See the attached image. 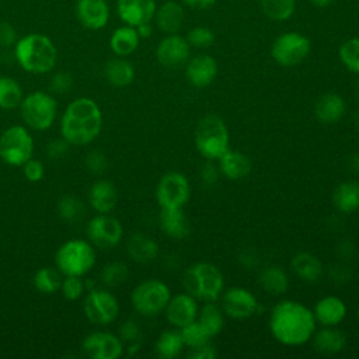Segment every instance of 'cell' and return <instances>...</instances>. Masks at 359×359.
Segmentation results:
<instances>
[{
  "label": "cell",
  "mask_w": 359,
  "mask_h": 359,
  "mask_svg": "<svg viewBox=\"0 0 359 359\" xmlns=\"http://www.w3.org/2000/svg\"><path fill=\"white\" fill-rule=\"evenodd\" d=\"M60 290L66 300H77L86 290L84 280H81V276L65 275V279H62Z\"/></svg>",
  "instance_id": "44"
},
{
  "label": "cell",
  "mask_w": 359,
  "mask_h": 359,
  "mask_svg": "<svg viewBox=\"0 0 359 359\" xmlns=\"http://www.w3.org/2000/svg\"><path fill=\"white\" fill-rule=\"evenodd\" d=\"M346 111L345 100L337 93H327L323 94L314 105V115L316 118L324 123L331 125L338 122Z\"/></svg>",
  "instance_id": "22"
},
{
  "label": "cell",
  "mask_w": 359,
  "mask_h": 359,
  "mask_svg": "<svg viewBox=\"0 0 359 359\" xmlns=\"http://www.w3.org/2000/svg\"><path fill=\"white\" fill-rule=\"evenodd\" d=\"M102 112L94 100L80 97L65 109L60 121L62 137L72 146H86L101 132Z\"/></svg>",
  "instance_id": "2"
},
{
  "label": "cell",
  "mask_w": 359,
  "mask_h": 359,
  "mask_svg": "<svg viewBox=\"0 0 359 359\" xmlns=\"http://www.w3.org/2000/svg\"><path fill=\"white\" fill-rule=\"evenodd\" d=\"M355 91H356V95L359 97V81L356 83V88H355Z\"/></svg>",
  "instance_id": "58"
},
{
  "label": "cell",
  "mask_w": 359,
  "mask_h": 359,
  "mask_svg": "<svg viewBox=\"0 0 359 359\" xmlns=\"http://www.w3.org/2000/svg\"><path fill=\"white\" fill-rule=\"evenodd\" d=\"M262 14L272 21H286L296 10V0H259Z\"/></svg>",
  "instance_id": "36"
},
{
  "label": "cell",
  "mask_w": 359,
  "mask_h": 359,
  "mask_svg": "<svg viewBox=\"0 0 359 359\" xmlns=\"http://www.w3.org/2000/svg\"><path fill=\"white\" fill-rule=\"evenodd\" d=\"M56 268L63 275L83 276L95 264V251L86 240H69L55 254Z\"/></svg>",
  "instance_id": "6"
},
{
  "label": "cell",
  "mask_w": 359,
  "mask_h": 359,
  "mask_svg": "<svg viewBox=\"0 0 359 359\" xmlns=\"http://www.w3.org/2000/svg\"><path fill=\"white\" fill-rule=\"evenodd\" d=\"M158 223L160 229L171 238L181 240L189 234V222L182 208H163Z\"/></svg>",
  "instance_id": "24"
},
{
  "label": "cell",
  "mask_w": 359,
  "mask_h": 359,
  "mask_svg": "<svg viewBox=\"0 0 359 359\" xmlns=\"http://www.w3.org/2000/svg\"><path fill=\"white\" fill-rule=\"evenodd\" d=\"M227 125L217 115L203 116L195 129V147L206 160H219L229 150Z\"/></svg>",
  "instance_id": "5"
},
{
  "label": "cell",
  "mask_w": 359,
  "mask_h": 359,
  "mask_svg": "<svg viewBox=\"0 0 359 359\" xmlns=\"http://www.w3.org/2000/svg\"><path fill=\"white\" fill-rule=\"evenodd\" d=\"M352 170L359 172V154L352 156Z\"/></svg>",
  "instance_id": "56"
},
{
  "label": "cell",
  "mask_w": 359,
  "mask_h": 359,
  "mask_svg": "<svg viewBox=\"0 0 359 359\" xmlns=\"http://www.w3.org/2000/svg\"><path fill=\"white\" fill-rule=\"evenodd\" d=\"M219 66L213 56L208 53L196 55L188 59L185 66V76L188 81L195 87L209 86L217 76Z\"/></svg>",
  "instance_id": "20"
},
{
  "label": "cell",
  "mask_w": 359,
  "mask_h": 359,
  "mask_svg": "<svg viewBox=\"0 0 359 359\" xmlns=\"http://www.w3.org/2000/svg\"><path fill=\"white\" fill-rule=\"evenodd\" d=\"M314 6H317V7H321V8H324V7H327V6H330L331 3H332V0H310Z\"/></svg>",
  "instance_id": "55"
},
{
  "label": "cell",
  "mask_w": 359,
  "mask_h": 359,
  "mask_svg": "<svg viewBox=\"0 0 359 359\" xmlns=\"http://www.w3.org/2000/svg\"><path fill=\"white\" fill-rule=\"evenodd\" d=\"M342 65L352 73L359 74V36L346 39L338 49Z\"/></svg>",
  "instance_id": "40"
},
{
  "label": "cell",
  "mask_w": 359,
  "mask_h": 359,
  "mask_svg": "<svg viewBox=\"0 0 359 359\" xmlns=\"http://www.w3.org/2000/svg\"><path fill=\"white\" fill-rule=\"evenodd\" d=\"M14 46L17 63L28 73L43 74L50 72L56 65L57 49L52 39L43 34H27Z\"/></svg>",
  "instance_id": "3"
},
{
  "label": "cell",
  "mask_w": 359,
  "mask_h": 359,
  "mask_svg": "<svg viewBox=\"0 0 359 359\" xmlns=\"http://www.w3.org/2000/svg\"><path fill=\"white\" fill-rule=\"evenodd\" d=\"M167 321L175 328H182L184 325L196 320L199 313L198 299L192 294L184 292L171 297L164 309Z\"/></svg>",
  "instance_id": "17"
},
{
  "label": "cell",
  "mask_w": 359,
  "mask_h": 359,
  "mask_svg": "<svg viewBox=\"0 0 359 359\" xmlns=\"http://www.w3.org/2000/svg\"><path fill=\"white\" fill-rule=\"evenodd\" d=\"M170 299L171 290L160 279H146L135 286L130 293L133 309L144 317H154L164 311Z\"/></svg>",
  "instance_id": "8"
},
{
  "label": "cell",
  "mask_w": 359,
  "mask_h": 359,
  "mask_svg": "<svg viewBox=\"0 0 359 359\" xmlns=\"http://www.w3.org/2000/svg\"><path fill=\"white\" fill-rule=\"evenodd\" d=\"M196 320L210 338L219 335L224 327V313L215 302H205L199 309Z\"/></svg>",
  "instance_id": "34"
},
{
  "label": "cell",
  "mask_w": 359,
  "mask_h": 359,
  "mask_svg": "<svg viewBox=\"0 0 359 359\" xmlns=\"http://www.w3.org/2000/svg\"><path fill=\"white\" fill-rule=\"evenodd\" d=\"M74 11L77 21L91 31L104 28L109 20V6L107 0H77Z\"/></svg>",
  "instance_id": "18"
},
{
  "label": "cell",
  "mask_w": 359,
  "mask_h": 359,
  "mask_svg": "<svg viewBox=\"0 0 359 359\" xmlns=\"http://www.w3.org/2000/svg\"><path fill=\"white\" fill-rule=\"evenodd\" d=\"M86 167L93 174H101L108 167V161L104 153L98 150H93L86 157Z\"/></svg>",
  "instance_id": "45"
},
{
  "label": "cell",
  "mask_w": 359,
  "mask_h": 359,
  "mask_svg": "<svg viewBox=\"0 0 359 359\" xmlns=\"http://www.w3.org/2000/svg\"><path fill=\"white\" fill-rule=\"evenodd\" d=\"M259 286L269 294H282L289 286V278L283 268L278 265H269L264 268L258 275Z\"/></svg>",
  "instance_id": "33"
},
{
  "label": "cell",
  "mask_w": 359,
  "mask_h": 359,
  "mask_svg": "<svg viewBox=\"0 0 359 359\" xmlns=\"http://www.w3.org/2000/svg\"><path fill=\"white\" fill-rule=\"evenodd\" d=\"M216 355H217V352L209 341L201 346L189 349L188 358H191V359H213V358H216Z\"/></svg>",
  "instance_id": "50"
},
{
  "label": "cell",
  "mask_w": 359,
  "mask_h": 359,
  "mask_svg": "<svg viewBox=\"0 0 359 359\" xmlns=\"http://www.w3.org/2000/svg\"><path fill=\"white\" fill-rule=\"evenodd\" d=\"M184 346L180 330H165L158 335L154 344V351L161 359H174L181 355Z\"/></svg>",
  "instance_id": "35"
},
{
  "label": "cell",
  "mask_w": 359,
  "mask_h": 359,
  "mask_svg": "<svg viewBox=\"0 0 359 359\" xmlns=\"http://www.w3.org/2000/svg\"><path fill=\"white\" fill-rule=\"evenodd\" d=\"M156 24L157 27L168 34H177L182 25H184V20H185V14H184V7L172 0H168L165 3H163L160 7H157L156 14Z\"/></svg>",
  "instance_id": "26"
},
{
  "label": "cell",
  "mask_w": 359,
  "mask_h": 359,
  "mask_svg": "<svg viewBox=\"0 0 359 359\" xmlns=\"http://www.w3.org/2000/svg\"><path fill=\"white\" fill-rule=\"evenodd\" d=\"M182 286L198 300L215 302L223 293L224 276L216 265L196 262L184 271Z\"/></svg>",
  "instance_id": "4"
},
{
  "label": "cell",
  "mask_w": 359,
  "mask_h": 359,
  "mask_svg": "<svg viewBox=\"0 0 359 359\" xmlns=\"http://www.w3.org/2000/svg\"><path fill=\"white\" fill-rule=\"evenodd\" d=\"M86 234L91 244L102 250L114 248L122 240L121 222L108 213H98L86 226Z\"/></svg>",
  "instance_id": "12"
},
{
  "label": "cell",
  "mask_w": 359,
  "mask_h": 359,
  "mask_svg": "<svg viewBox=\"0 0 359 359\" xmlns=\"http://www.w3.org/2000/svg\"><path fill=\"white\" fill-rule=\"evenodd\" d=\"M346 304L338 296H325L314 306L316 321L321 325H338L346 317Z\"/></svg>",
  "instance_id": "21"
},
{
  "label": "cell",
  "mask_w": 359,
  "mask_h": 359,
  "mask_svg": "<svg viewBox=\"0 0 359 359\" xmlns=\"http://www.w3.org/2000/svg\"><path fill=\"white\" fill-rule=\"evenodd\" d=\"M268 327L272 337L279 344L286 346H299L311 339L317 321L313 310L306 304L285 299L272 307Z\"/></svg>",
  "instance_id": "1"
},
{
  "label": "cell",
  "mask_w": 359,
  "mask_h": 359,
  "mask_svg": "<svg viewBox=\"0 0 359 359\" xmlns=\"http://www.w3.org/2000/svg\"><path fill=\"white\" fill-rule=\"evenodd\" d=\"M50 90L56 94H65L67 93L72 86H73V77L70 73L66 72H59L56 74H53V77L50 79Z\"/></svg>",
  "instance_id": "47"
},
{
  "label": "cell",
  "mask_w": 359,
  "mask_h": 359,
  "mask_svg": "<svg viewBox=\"0 0 359 359\" xmlns=\"http://www.w3.org/2000/svg\"><path fill=\"white\" fill-rule=\"evenodd\" d=\"M185 6L196 10H208L216 4L217 0H181Z\"/></svg>",
  "instance_id": "53"
},
{
  "label": "cell",
  "mask_w": 359,
  "mask_h": 359,
  "mask_svg": "<svg viewBox=\"0 0 359 359\" xmlns=\"http://www.w3.org/2000/svg\"><path fill=\"white\" fill-rule=\"evenodd\" d=\"M187 41L194 48L205 49V48H209V46L213 45L215 34L210 28L203 27V25H198V27H194L192 29L188 31Z\"/></svg>",
  "instance_id": "43"
},
{
  "label": "cell",
  "mask_w": 359,
  "mask_h": 359,
  "mask_svg": "<svg viewBox=\"0 0 359 359\" xmlns=\"http://www.w3.org/2000/svg\"><path fill=\"white\" fill-rule=\"evenodd\" d=\"M290 266L293 269V272L304 282L309 283H314L317 282L321 275H323V264L321 261L310 254V252H297L292 261H290Z\"/></svg>",
  "instance_id": "30"
},
{
  "label": "cell",
  "mask_w": 359,
  "mask_h": 359,
  "mask_svg": "<svg viewBox=\"0 0 359 359\" xmlns=\"http://www.w3.org/2000/svg\"><path fill=\"white\" fill-rule=\"evenodd\" d=\"M332 203L341 213H352L359 208V182L345 181L332 192Z\"/></svg>",
  "instance_id": "31"
},
{
  "label": "cell",
  "mask_w": 359,
  "mask_h": 359,
  "mask_svg": "<svg viewBox=\"0 0 359 359\" xmlns=\"http://www.w3.org/2000/svg\"><path fill=\"white\" fill-rule=\"evenodd\" d=\"M191 55V45L187 38L178 34H168L156 48L158 63L167 69H177L185 65Z\"/></svg>",
  "instance_id": "16"
},
{
  "label": "cell",
  "mask_w": 359,
  "mask_h": 359,
  "mask_svg": "<svg viewBox=\"0 0 359 359\" xmlns=\"http://www.w3.org/2000/svg\"><path fill=\"white\" fill-rule=\"evenodd\" d=\"M84 314L93 324H109L119 314L116 297L104 289H91L84 300Z\"/></svg>",
  "instance_id": "13"
},
{
  "label": "cell",
  "mask_w": 359,
  "mask_h": 359,
  "mask_svg": "<svg viewBox=\"0 0 359 359\" xmlns=\"http://www.w3.org/2000/svg\"><path fill=\"white\" fill-rule=\"evenodd\" d=\"M311 339L314 349L323 355L338 353L346 345V337L337 325H323L321 330L314 331Z\"/></svg>",
  "instance_id": "25"
},
{
  "label": "cell",
  "mask_w": 359,
  "mask_h": 359,
  "mask_svg": "<svg viewBox=\"0 0 359 359\" xmlns=\"http://www.w3.org/2000/svg\"><path fill=\"white\" fill-rule=\"evenodd\" d=\"M157 10L156 0H118L116 13L126 25L137 27L150 22Z\"/></svg>",
  "instance_id": "19"
},
{
  "label": "cell",
  "mask_w": 359,
  "mask_h": 359,
  "mask_svg": "<svg viewBox=\"0 0 359 359\" xmlns=\"http://www.w3.org/2000/svg\"><path fill=\"white\" fill-rule=\"evenodd\" d=\"M88 202L98 213H109L115 209L118 202L116 187L107 180L95 181L88 192Z\"/></svg>",
  "instance_id": "23"
},
{
  "label": "cell",
  "mask_w": 359,
  "mask_h": 359,
  "mask_svg": "<svg viewBox=\"0 0 359 359\" xmlns=\"http://www.w3.org/2000/svg\"><path fill=\"white\" fill-rule=\"evenodd\" d=\"M222 310L230 318L245 320L259 310V303L248 289L233 286L222 296Z\"/></svg>",
  "instance_id": "14"
},
{
  "label": "cell",
  "mask_w": 359,
  "mask_h": 359,
  "mask_svg": "<svg viewBox=\"0 0 359 359\" xmlns=\"http://www.w3.org/2000/svg\"><path fill=\"white\" fill-rule=\"evenodd\" d=\"M22 98V88L20 83L10 76H0V108H17L20 107Z\"/></svg>",
  "instance_id": "37"
},
{
  "label": "cell",
  "mask_w": 359,
  "mask_h": 359,
  "mask_svg": "<svg viewBox=\"0 0 359 359\" xmlns=\"http://www.w3.org/2000/svg\"><path fill=\"white\" fill-rule=\"evenodd\" d=\"M118 332H119L118 337L122 339V342H129V344L130 342H137L140 339V335H142L137 323L133 321V320L123 321L119 325Z\"/></svg>",
  "instance_id": "46"
},
{
  "label": "cell",
  "mask_w": 359,
  "mask_h": 359,
  "mask_svg": "<svg viewBox=\"0 0 359 359\" xmlns=\"http://www.w3.org/2000/svg\"><path fill=\"white\" fill-rule=\"evenodd\" d=\"M104 74L109 84L115 87H126L135 79V67L129 60L118 56L105 63Z\"/></svg>",
  "instance_id": "32"
},
{
  "label": "cell",
  "mask_w": 359,
  "mask_h": 359,
  "mask_svg": "<svg viewBox=\"0 0 359 359\" xmlns=\"http://www.w3.org/2000/svg\"><path fill=\"white\" fill-rule=\"evenodd\" d=\"M34 139L28 129L14 125L0 135V157L8 165L20 167L32 157Z\"/></svg>",
  "instance_id": "9"
},
{
  "label": "cell",
  "mask_w": 359,
  "mask_h": 359,
  "mask_svg": "<svg viewBox=\"0 0 359 359\" xmlns=\"http://www.w3.org/2000/svg\"><path fill=\"white\" fill-rule=\"evenodd\" d=\"M81 349L93 359H118L123 353V342L112 332L95 331L83 339Z\"/></svg>",
  "instance_id": "15"
},
{
  "label": "cell",
  "mask_w": 359,
  "mask_h": 359,
  "mask_svg": "<svg viewBox=\"0 0 359 359\" xmlns=\"http://www.w3.org/2000/svg\"><path fill=\"white\" fill-rule=\"evenodd\" d=\"M184 341V345L189 349L201 346L206 342H209L212 338L208 335V332L203 330V327L198 323V320L184 325L182 328H178Z\"/></svg>",
  "instance_id": "42"
},
{
  "label": "cell",
  "mask_w": 359,
  "mask_h": 359,
  "mask_svg": "<svg viewBox=\"0 0 359 359\" xmlns=\"http://www.w3.org/2000/svg\"><path fill=\"white\" fill-rule=\"evenodd\" d=\"M219 167H216L210 160H208L206 164H203L202 167V171H201V178H202V182L205 185H213L216 184L217 178H219Z\"/></svg>",
  "instance_id": "52"
},
{
  "label": "cell",
  "mask_w": 359,
  "mask_h": 359,
  "mask_svg": "<svg viewBox=\"0 0 359 359\" xmlns=\"http://www.w3.org/2000/svg\"><path fill=\"white\" fill-rule=\"evenodd\" d=\"M191 198L188 178L177 171L165 172L157 182L156 201L163 208H184Z\"/></svg>",
  "instance_id": "11"
},
{
  "label": "cell",
  "mask_w": 359,
  "mask_h": 359,
  "mask_svg": "<svg viewBox=\"0 0 359 359\" xmlns=\"http://www.w3.org/2000/svg\"><path fill=\"white\" fill-rule=\"evenodd\" d=\"M355 123H356V128L359 129V109H358L356 114H355Z\"/></svg>",
  "instance_id": "57"
},
{
  "label": "cell",
  "mask_w": 359,
  "mask_h": 359,
  "mask_svg": "<svg viewBox=\"0 0 359 359\" xmlns=\"http://www.w3.org/2000/svg\"><path fill=\"white\" fill-rule=\"evenodd\" d=\"M62 285V275L60 271L52 266H43L39 268L34 275V286L36 290L45 294H52L57 289H60Z\"/></svg>",
  "instance_id": "38"
},
{
  "label": "cell",
  "mask_w": 359,
  "mask_h": 359,
  "mask_svg": "<svg viewBox=\"0 0 359 359\" xmlns=\"http://www.w3.org/2000/svg\"><path fill=\"white\" fill-rule=\"evenodd\" d=\"M139 42H140V36L136 28L125 24L112 32L109 38V48L116 56L125 57L137 49Z\"/></svg>",
  "instance_id": "29"
},
{
  "label": "cell",
  "mask_w": 359,
  "mask_h": 359,
  "mask_svg": "<svg viewBox=\"0 0 359 359\" xmlns=\"http://www.w3.org/2000/svg\"><path fill=\"white\" fill-rule=\"evenodd\" d=\"M57 213L60 216V219H63L67 223H76L79 220H81V217L84 216V205L83 202L72 195H65L59 199L57 202Z\"/></svg>",
  "instance_id": "39"
},
{
  "label": "cell",
  "mask_w": 359,
  "mask_h": 359,
  "mask_svg": "<svg viewBox=\"0 0 359 359\" xmlns=\"http://www.w3.org/2000/svg\"><path fill=\"white\" fill-rule=\"evenodd\" d=\"M310 39L296 31L283 32L275 38L271 46L272 59L283 67H293L300 65L310 53Z\"/></svg>",
  "instance_id": "10"
},
{
  "label": "cell",
  "mask_w": 359,
  "mask_h": 359,
  "mask_svg": "<svg viewBox=\"0 0 359 359\" xmlns=\"http://www.w3.org/2000/svg\"><path fill=\"white\" fill-rule=\"evenodd\" d=\"M69 146L70 144L63 137L59 140H52L46 147V153L50 158H60L66 154V151L69 150Z\"/></svg>",
  "instance_id": "51"
},
{
  "label": "cell",
  "mask_w": 359,
  "mask_h": 359,
  "mask_svg": "<svg viewBox=\"0 0 359 359\" xmlns=\"http://www.w3.org/2000/svg\"><path fill=\"white\" fill-rule=\"evenodd\" d=\"M22 170H24V175L29 182H38L43 178L45 174V168L43 164L39 160L35 158H29L28 161H25L22 164Z\"/></svg>",
  "instance_id": "48"
},
{
  "label": "cell",
  "mask_w": 359,
  "mask_h": 359,
  "mask_svg": "<svg viewBox=\"0 0 359 359\" xmlns=\"http://www.w3.org/2000/svg\"><path fill=\"white\" fill-rule=\"evenodd\" d=\"M135 28H136L140 39H147L153 34V28H151L150 22H143V24H140V25H137Z\"/></svg>",
  "instance_id": "54"
},
{
  "label": "cell",
  "mask_w": 359,
  "mask_h": 359,
  "mask_svg": "<svg viewBox=\"0 0 359 359\" xmlns=\"http://www.w3.org/2000/svg\"><path fill=\"white\" fill-rule=\"evenodd\" d=\"M128 276H129V268L126 266V264L118 262V261L107 264L100 273L102 283L111 287L125 283Z\"/></svg>",
  "instance_id": "41"
},
{
  "label": "cell",
  "mask_w": 359,
  "mask_h": 359,
  "mask_svg": "<svg viewBox=\"0 0 359 359\" xmlns=\"http://www.w3.org/2000/svg\"><path fill=\"white\" fill-rule=\"evenodd\" d=\"M57 104L55 98L45 91H34L22 98L20 114L24 123L35 130L49 129L56 118Z\"/></svg>",
  "instance_id": "7"
},
{
  "label": "cell",
  "mask_w": 359,
  "mask_h": 359,
  "mask_svg": "<svg viewBox=\"0 0 359 359\" xmlns=\"http://www.w3.org/2000/svg\"><path fill=\"white\" fill-rule=\"evenodd\" d=\"M219 171L229 180L237 181L247 177L252 168L247 154L237 150H227L219 160Z\"/></svg>",
  "instance_id": "27"
},
{
  "label": "cell",
  "mask_w": 359,
  "mask_h": 359,
  "mask_svg": "<svg viewBox=\"0 0 359 359\" xmlns=\"http://www.w3.org/2000/svg\"><path fill=\"white\" fill-rule=\"evenodd\" d=\"M128 255L137 264H147L157 258L158 244L146 234L135 233L126 241Z\"/></svg>",
  "instance_id": "28"
},
{
  "label": "cell",
  "mask_w": 359,
  "mask_h": 359,
  "mask_svg": "<svg viewBox=\"0 0 359 359\" xmlns=\"http://www.w3.org/2000/svg\"><path fill=\"white\" fill-rule=\"evenodd\" d=\"M17 41L15 28L7 21H0V48H10L11 45H15Z\"/></svg>",
  "instance_id": "49"
}]
</instances>
